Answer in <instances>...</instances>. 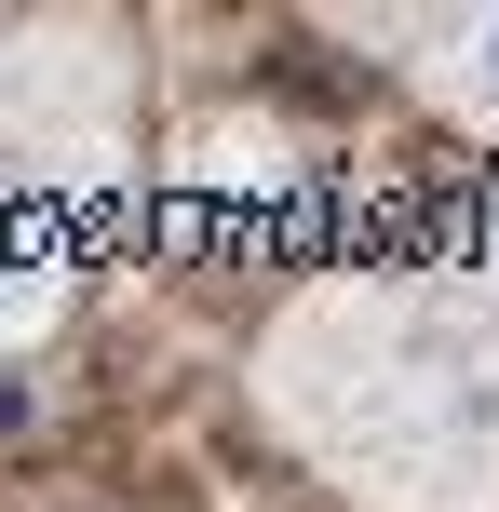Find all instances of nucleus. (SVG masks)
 I'll return each mask as SVG.
<instances>
[{
  "mask_svg": "<svg viewBox=\"0 0 499 512\" xmlns=\"http://www.w3.org/2000/svg\"><path fill=\"white\" fill-rule=\"evenodd\" d=\"M446 68H459V95H486V108H499V14H486V27H473V41H459V54H446Z\"/></svg>",
  "mask_w": 499,
  "mask_h": 512,
  "instance_id": "1",
  "label": "nucleus"
}]
</instances>
